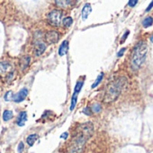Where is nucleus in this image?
Returning <instances> with one entry per match:
<instances>
[{"label": "nucleus", "mask_w": 153, "mask_h": 153, "mask_svg": "<svg viewBox=\"0 0 153 153\" xmlns=\"http://www.w3.org/2000/svg\"><path fill=\"white\" fill-rule=\"evenodd\" d=\"M92 134H93V125L91 123H87L80 126L78 134L74 137V139H72L71 144L69 148V152H81L87 140L91 137Z\"/></svg>", "instance_id": "nucleus-1"}, {"label": "nucleus", "mask_w": 153, "mask_h": 153, "mask_svg": "<svg viewBox=\"0 0 153 153\" xmlns=\"http://www.w3.org/2000/svg\"><path fill=\"white\" fill-rule=\"evenodd\" d=\"M125 83H126V78L124 77L117 78L116 80L111 82L106 89L105 96H104V102L111 103L116 100L119 95L121 94Z\"/></svg>", "instance_id": "nucleus-2"}, {"label": "nucleus", "mask_w": 153, "mask_h": 153, "mask_svg": "<svg viewBox=\"0 0 153 153\" xmlns=\"http://www.w3.org/2000/svg\"><path fill=\"white\" fill-rule=\"evenodd\" d=\"M148 51L147 44L144 41L139 42L133 48L131 57V67L133 71H137L143 64Z\"/></svg>", "instance_id": "nucleus-3"}, {"label": "nucleus", "mask_w": 153, "mask_h": 153, "mask_svg": "<svg viewBox=\"0 0 153 153\" xmlns=\"http://www.w3.org/2000/svg\"><path fill=\"white\" fill-rule=\"evenodd\" d=\"M62 17V12L60 10H52L47 15V22L50 25L57 27L60 25Z\"/></svg>", "instance_id": "nucleus-4"}, {"label": "nucleus", "mask_w": 153, "mask_h": 153, "mask_svg": "<svg viewBox=\"0 0 153 153\" xmlns=\"http://www.w3.org/2000/svg\"><path fill=\"white\" fill-rule=\"evenodd\" d=\"M60 35L56 30H49L45 34V41L48 44H55L58 42Z\"/></svg>", "instance_id": "nucleus-5"}, {"label": "nucleus", "mask_w": 153, "mask_h": 153, "mask_svg": "<svg viewBox=\"0 0 153 153\" xmlns=\"http://www.w3.org/2000/svg\"><path fill=\"white\" fill-rule=\"evenodd\" d=\"M27 95H28V90L26 88H23L19 92H17L16 94L13 95L12 100H14V102H17V103L22 102L23 100H24V99L27 97Z\"/></svg>", "instance_id": "nucleus-6"}, {"label": "nucleus", "mask_w": 153, "mask_h": 153, "mask_svg": "<svg viewBox=\"0 0 153 153\" xmlns=\"http://www.w3.org/2000/svg\"><path fill=\"white\" fill-rule=\"evenodd\" d=\"M45 49H46V45L42 41L38 40L35 43V46H34V55L36 56H41V55H42L44 53Z\"/></svg>", "instance_id": "nucleus-7"}, {"label": "nucleus", "mask_w": 153, "mask_h": 153, "mask_svg": "<svg viewBox=\"0 0 153 153\" xmlns=\"http://www.w3.org/2000/svg\"><path fill=\"white\" fill-rule=\"evenodd\" d=\"M31 62V58L28 56H22L19 60V67L21 69V71H24L30 65Z\"/></svg>", "instance_id": "nucleus-8"}, {"label": "nucleus", "mask_w": 153, "mask_h": 153, "mask_svg": "<svg viewBox=\"0 0 153 153\" xmlns=\"http://www.w3.org/2000/svg\"><path fill=\"white\" fill-rule=\"evenodd\" d=\"M11 69H12V66L9 63H6V62L0 63V75H4L7 73L8 74L12 73Z\"/></svg>", "instance_id": "nucleus-9"}, {"label": "nucleus", "mask_w": 153, "mask_h": 153, "mask_svg": "<svg viewBox=\"0 0 153 153\" xmlns=\"http://www.w3.org/2000/svg\"><path fill=\"white\" fill-rule=\"evenodd\" d=\"M92 12V7H91V4H86L82 9V12H81V15H82V19L83 20H86L87 19L88 15L90 14V13Z\"/></svg>", "instance_id": "nucleus-10"}, {"label": "nucleus", "mask_w": 153, "mask_h": 153, "mask_svg": "<svg viewBox=\"0 0 153 153\" xmlns=\"http://www.w3.org/2000/svg\"><path fill=\"white\" fill-rule=\"evenodd\" d=\"M27 120V114L26 112H21L17 117V120H16V124L17 126H23L25 122Z\"/></svg>", "instance_id": "nucleus-11"}, {"label": "nucleus", "mask_w": 153, "mask_h": 153, "mask_svg": "<svg viewBox=\"0 0 153 153\" xmlns=\"http://www.w3.org/2000/svg\"><path fill=\"white\" fill-rule=\"evenodd\" d=\"M72 4V0H55V4L60 8H67Z\"/></svg>", "instance_id": "nucleus-12"}, {"label": "nucleus", "mask_w": 153, "mask_h": 153, "mask_svg": "<svg viewBox=\"0 0 153 153\" xmlns=\"http://www.w3.org/2000/svg\"><path fill=\"white\" fill-rule=\"evenodd\" d=\"M68 49H69V42H68V40H65V41H63L62 44L60 46V48H59V55H60V56H63L64 55L67 54Z\"/></svg>", "instance_id": "nucleus-13"}, {"label": "nucleus", "mask_w": 153, "mask_h": 153, "mask_svg": "<svg viewBox=\"0 0 153 153\" xmlns=\"http://www.w3.org/2000/svg\"><path fill=\"white\" fill-rule=\"evenodd\" d=\"M37 138H38V135L37 134H31V135H29L27 137V139H26V142H27L28 145L29 146H32L34 144L35 141L37 140Z\"/></svg>", "instance_id": "nucleus-14"}, {"label": "nucleus", "mask_w": 153, "mask_h": 153, "mask_svg": "<svg viewBox=\"0 0 153 153\" xmlns=\"http://www.w3.org/2000/svg\"><path fill=\"white\" fill-rule=\"evenodd\" d=\"M153 24V18L149 16V17H146L143 21H142V25L144 28H148L150 26H151Z\"/></svg>", "instance_id": "nucleus-15"}, {"label": "nucleus", "mask_w": 153, "mask_h": 153, "mask_svg": "<svg viewBox=\"0 0 153 153\" xmlns=\"http://www.w3.org/2000/svg\"><path fill=\"white\" fill-rule=\"evenodd\" d=\"M14 115H13V112L10 111V110H5L4 113H3V119L4 121H9L13 118Z\"/></svg>", "instance_id": "nucleus-16"}, {"label": "nucleus", "mask_w": 153, "mask_h": 153, "mask_svg": "<svg viewBox=\"0 0 153 153\" xmlns=\"http://www.w3.org/2000/svg\"><path fill=\"white\" fill-rule=\"evenodd\" d=\"M78 93L73 92V96L71 98V104H70V110H73L77 105V100H78Z\"/></svg>", "instance_id": "nucleus-17"}, {"label": "nucleus", "mask_w": 153, "mask_h": 153, "mask_svg": "<svg viewBox=\"0 0 153 153\" xmlns=\"http://www.w3.org/2000/svg\"><path fill=\"white\" fill-rule=\"evenodd\" d=\"M72 22H73V20H72V18L71 17H66V18H64L63 19V21H62V23H63V25H64V27H66V28H68V27H69L71 24H72Z\"/></svg>", "instance_id": "nucleus-18"}, {"label": "nucleus", "mask_w": 153, "mask_h": 153, "mask_svg": "<svg viewBox=\"0 0 153 153\" xmlns=\"http://www.w3.org/2000/svg\"><path fill=\"white\" fill-rule=\"evenodd\" d=\"M103 76H104V74H103V73H102V74H100L97 76V78H96V82L92 84V89H94V88L97 87V85L101 82V81H102V79H103Z\"/></svg>", "instance_id": "nucleus-19"}, {"label": "nucleus", "mask_w": 153, "mask_h": 153, "mask_svg": "<svg viewBox=\"0 0 153 153\" xmlns=\"http://www.w3.org/2000/svg\"><path fill=\"white\" fill-rule=\"evenodd\" d=\"M83 84H84V82H83V81H81V82H80V81H78V82H77V84H76V86H75L74 92H76V93L80 92V91H81V89H82Z\"/></svg>", "instance_id": "nucleus-20"}, {"label": "nucleus", "mask_w": 153, "mask_h": 153, "mask_svg": "<svg viewBox=\"0 0 153 153\" xmlns=\"http://www.w3.org/2000/svg\"><path fill=\"white\" fill-rule=\"evenodd\" d=\"M101 109H102V108H101V106H100L99 104H95V105L91 108L92 112H95V113H98V112H100V111H101Z\"/></svg>", "instance_id": "nucleus-21"}, {"label": "nucleus", "mask_w": 153, "mask_h": 153, "mask_svg": "<svg viewBox=\"0 0 153 153\" xmlns=\"http://www.w3.org/2000/svg\"><path fill=\"white\" fill-rule=\"evenodd\" d=\"M13 93H12V91H8V92H6L5 93V100H6V101H9V100H12V99H13Z\"/></svg>", "instance_id": "nucleus-22"}, {"label": "nucleus", "mask_w": 153, "mask_h": 153, "mask_svg": "<svg viewBox=\"0 0 153 153\" xmlns=\"http://www.w3.org/2000/svg\"><path fill=\"white\" fill-rule=\"evenodd\" d=\"M84 114L87 115V116H90L92 114V110H91V108H85L84 110H83Z\"/></svg>", "instance_id": "nucleus-23"}, {"label": "nucleus", "mask_w": 153, "mask_h": 153, "mask_svg": "<svg viewBox=\"0 0 153 153\" xmlns=\"http://www.w3.org/2000/svg\"><path fill=\"white\" fill-rule=\"evenodd\" d=\"M137 3H138V0H129L128 4H129V6L133 7V6H135V5H136V4H137Z\"/></svg>", "instance_id": "nucleus-24"}, {"label": "nucleus", "mask_w": 153, "mask_h": 153, "mask_svg": "<svg viewBox=\"0 0 153 153\" xmlns=\"http://www.w3.org/2000/svg\"><path fill=\"white\" fill-rule=\"evenodd\" d=\"M23 150V143H20L19 145H18V152L22 153Z\"/></svg>", "instance_id": "nucleus-25"}, {"label": "nucleus", "mask_w": 153, "mask_h": 153, "mask_svg": "<svg viewBox=\"0 0 153 153\" xmlns=\"http://www.w3.org/2000/svg\"><path fill=\"white\" fill-rule=\"evenodd\" d=\"M124 51H125V48H122L119 52H118V54H117V56L120 57V56H122L123 55H124Z\"/></svg>", "instance_id": "nucleus-26"}, {"label": "nucleus", "mask_w": 153, "mask_h": 153, "mask_svg": "<svg viewBox=\"0 0 153 153\" xmlns=\"http://www.w3.org/2000/svg\"><path fill=\"white\" fill-rule=\"evenodd\" d=\"M152 7H153V0H152V2H151V3L150 4V5H149V6L147 7V9H146V12H149V11H151Z\"/></svg>", "instance_id": "nucleus-27"}, {"label": "nucleus", "mask_w": 153, "mask_h": 153, "mask_svg": "<svg viewBox=\"0 0 153 153\" xmlns=\"http://www.w3.org/2000/svg\"><path fill=\"white\" fill-rule=\"evenodd\" d=\"M128 34H129V31H128V30H127V31H126V32H125V34H124V37H123V39H122V42H123V41H124V40H125V39H126V37H127V36H128Z\"/></svg>", "instance_id": "nucleus-28"}, {"label": "nucleus", "mask_w": 153, "mask_h": 153, "mask_svg": "<svg viewBox=\"0 0 153 153\" xmlns=\"http://www.w3.org/2000/svg\"><path fill=\"white\" fill-rule=\"evenodd\" d=\"M68 137V134L67 133H64L62 135H61V138H63V139H66Z\"/></svg>", "instance_id": "nucleus-29"}]
</instances>
